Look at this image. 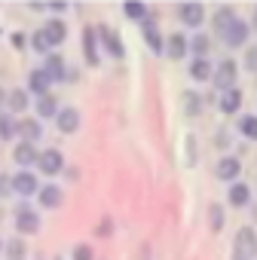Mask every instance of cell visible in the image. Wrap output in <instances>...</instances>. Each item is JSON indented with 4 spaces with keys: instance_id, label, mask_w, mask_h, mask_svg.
I'll list each match as a JSON object with an SVG mask.
<instances>
[{
    "instance_id": "obj_1",
    "label": "cell",
    "mask_w": 257,
    "mask_h": 260,
    "mask_svg": "<svg viewBox=\"0 0 257 260\" xmlns=\"http://www.w3.org/2000/svg\"><path fill=\"white\" fill-rule=\"evenodd\" d=\"M220 40H223L227 46H242V43L248 40V25H245L242 19H233L227 28H220Z\"/></svg>"
},
{
    "instance_id": "obj_2",
    "label": "cell",
    "mask_w": 257,
    "mask_h": 260,
    "mask_svg": "<svg viewBox=\"0 0 257 260\" xmlns=\"http://www.w3.org/2000/svg\"><path fill=\"white\" fill-rule=\"evenodd\" d=\"M236 61L233 58H227V61H220V68L214 71V83H217V89L220 92H227V89H233V83H236Z\"/></svg>"
},
{
    "instance_id": "obj_3",
    "label": "cell",
    "mask_w": 257,
    "mask_h": 260,
    "mask_svg": "<svg viewBox=\"0 0 257 260\" xmlns=\"http://www.w3.org/2000/svg\"><path fill=\"white\" fill-rule=\"evenodd\" d=\"M37 166H40V172H43V175H58V172H61V166H65V159H61V153H58V150H43V153L37 156Z\"/></svg>"
},
{
    "instance_id": "obj_4",
    "label": "cell",
    "mask_w": 257,
    "mask_h": 260,
    "mask_svg": "<svg viewBox=\"0 0 257 260\" xmlns=\"http://www.w3.org/2000/svg\"><path fill=\"white\" fill-rule=\"evenodd\" d=\"M16 226H19V233H37L40 230V217H37V211H31V208H19L16 211Z\"/></svg>"
},
{
    "instance_id": "obj_5",
    "label": "cell",
    "mask_w": 257,
    "mask_h": 260,
    "mask_svg": "<svg viewBox=\"0 0 257 260\" xmlns=\"http://www.w3.org/2000/svg\"><path fill=\"white\" fill-rule=\"evenodd\" d=\"M257 251V236H254V230L251 226H242L239 230V236H236V254L242 257H248V254H254Z\"/></svg>"
},
{
    "instance_id": "obj_6",
    "label": "cell",
    "mask_w": 257,
    "mask_h": 260,
    "mask_svg": "<svg viewBox=\"0 0 257 260\" xmlns=\"http://www.w3.org/2000/svg\"><path fill=\"white\" fill-rule=\"evenodd\" d=\"M13 193H19V196L37 193V178H34L31 172H19V175L13 178Z\"/></svg>"
},
{
    "instance_id": "obj_7",
    "label": "cell",
    "mask_w": 257,
    "mask_h": 260,
    "mask_svg": "<svg viewBox=\"0 0 257 260\" xmlns=\"http://www.w3.org/2000/svg\"><path fill=\"white\" fill-rule=\"evenodd\" d=\"M55 122H58V128H61L65 135H71V132H77V128H80V113L74 107H65V110H58Z\"/></svg>"
},
{
    "instance_id": "obj_8",
    "label": "cell",
    "mask_w": 257,
    "mask_h": 260,
    "mask_svg": "<svg viewBox=\"0 0 257 260\" xmlns=\"http://www.w3.org/2000/svg\"><path fill=\"white\" fill-rule=\"evenodd\" d=\"M217 104H220L223 113H236V110L242 107V92H239V89H227V92H220Z\"/></svg>"
},
{
    "instance_id": "obj_9",
    "label": "cell",
    "mask_w": 257,
    "mask_h": 260,
    "mask_svg": "<svg viewBox=\"0 0 257 260\" xmlns=\"http://www.w3.org/2000/svg\"><path fill=\"white\" fill-rule=\"evenodd\" d=\"M239 172H242V166H239L236 156H223L217 162V178L220 181H233V178H239Z\"/></svg>"
},
{
    "instance_id": "obj_10",
    "label": "cell",
    "mask_w": 257,
    "mask_h": 260,
    "mask_svg": "<svg viewBox=\"0 0 257 260\" xmlns=\"http://www.w3.org/2000/svg\"><path fill=\"white\" fill-rule=\"evenodd\" d=\"M181 19H184V25H190V28H196V25H202V16H205V10L199 7V4H184L181 10Z\"/></svg>"
},
{
    "instance_id": "obj_11",
    "label": "cell",
    "mask_w": 257,
    "mask_h": 260,
    "mask_svg": "<svg viewBox=\"0 0 257 260\" xmlns=\"http://www.w3.org/2000/svg\"><path fill=\"white\" fill-rule=\"evenodd\" d=\"M98 34H101V40H104V46H107V52L113 55V58H122V43H119V37L110 31V28H98Z\"/></svg>"
},
{
    "instance_id": "obj_12",
    "label": "cell",
    "mask_w": 257,
    "mask_h": 260,
    "mask_svg": "<svg viewBox=\"0 0 257 260\" xmlns=\"http://www.w3.org/2000/svg\"><path fill=\"white\" fill-rule=\"evenodd\" d=\"M43 74H46L49 80H68V71H65V61H61V55H49V58H46V68H43Z\"/></svg>"
},
{
    "instance_id": "obj_13",
    "label": "cell",
    "mask_w": 257,
    "mask_h": 260,
    "mask_svg": "<svg viewBox=\"0 0 257 260\" xmlns=\"http://www.w3.org/2000/svg\"><path fill=\"white\" fill-rule=\"evenodd\" d=\"M49 83H52V80H49L43 71H31V77H28V86H31V92H37L40 98H43V95H49Z\"/></svg>"
},
{
    "instance_id": "obj_14",
    "label": "cell",
    "mask_w": 257,
    "mask_h": 260,
    "mask_svg": "<svg viewBox=\"0 0 257 260\" xmlns=\"http://www.w3.org/2000/svg\"><path fill=\"white\" fill-rule=\"evenodd\" d=\"M16 132H19V135H22L28 144H34V141L40 138V122H37V119H22Z\"/></svg>"
},
{
    "instance_id": "obj_15",
    "label": "cell",
    "mask_w": 257,
    "mask_h": 260,
    "mask_svg": "<svg viewBox=\"0 0 257 260\" xmlns=\"http://www.w3.org/2000/svg\"><path fill=\"white\" fill-rule=\"evenodd\" d=\"M13 156H16V162H19V166H31V162H37V156H40V153L34 150V144L22 141V144L16 147V153H13Z\"/></svg>"
},
{
    "instance_id": "obj_16",
    "label": "cell",
    "mask_w": 257,
    "mask_h": 260,
    "mask_svg": "<svg viewBox=\"0 0 257 260\" xmlns=\"http://www.w3.org/2000/svg\"><path fill=\"white\" fill-rule=\"evenodd\" d=\"M43 34H46L49 46H58V43L65 40V34H68V31H65V22H58V19H55V22H49V25L43 28Z\"/></svg>"
},
{
    "instance_id": "obj_17",
    "label": "cell",
    "mask_w": 257,
    "mask_h": 260,
    "mask_svg": "<svg viewBox=\"0 0 257 260\" xmlns=\"http://www.w3.org/2000/svg\"><path fill=\"white\" fill-rule=\"evenodd\" d=\"M40 205L43 208H58L61 205V190L58 187H43L40 190Z\"/></svg>"
},
{
    "instance_id": "obj_18",
    "label": "cell",
    "mask_w": 257,
    "mask_h": 260,
    "mask_svg": "<svg viewBox=\"0 0 257 260\" xmlns=\"http://www.w3.org/2000/svg\"><path fill=\"white\" fill-rule=\"evenodd\" d=\"M248 199H251V190H248V184H233V187H230V202H233L236 208L248 205Z\"/></svg>"
},
{
    "instance_id": "obj_19",
    "label": "cell",
    "mask_w": 257,
    "mask_h": 260,
    "mask_svg": "<svg viewBox=\"0 0 257 260\" xmlns=\"http://www.w3.org/2000/svg\"><path fill=\"white\" fill-rule=\"evenodd\" d=\"M144 40H147V46L153 52H163V37H159V31H156L153 22H144Z\"/></svg>"
},
{
    "instance_id": "obj_20",
    "label": "cell",
    "mask_w": 257,
    "mask_h": 260,
    "mask_svg": "<svg viewBox=\"0 0 257 260\" xmlns=\"http://www.w3.org/2000/svg\"><path fill=\"white\" fill-rule=\"evenodd\" d=\"M166 52H169L172 58H184V55H187V40H184L181 34H172V37H169V49H166Z\"/></svg>"
},
{
    "instance_id": "obj_21",
    "label": "cell",
    "mask_w": 257,
    "mask_h": 260,
    "mask_svg": "<svg viewBox=\"0 0 257 260\" xmlns=\"http://www.w3.org/2000/svg\"><path fill=\"white\" fill-rule=\"evenodd\" d=\"M7 104H10V110H13V113H22V110L28 107V95H25V89L10 92V95H7Z\"/></svg>"
},
{
    "instance_id": "obj_22",
    "label": "cell",
    "mask_w": 257,
    "mask_h": 260,
    "mask_svg": "<svg viewBox=\"0 0 257 260\" xmlns=\"http://www.w3.org/2000/svg\"><path fill=\"white\" fill-rule=\"evenodd\" d=\"M190 77H193V80H208V77H211V64H208L205 58H196V61L190 64Z\"/></svg>"
},
{
    "instance_id": "obj_23",
    "label": "cell",
    "mask_w": 257,
    "mask_h": 260,
    "mask_svg": "<svg viewBox=\"0 0 257 260\" xmlns=\"http://www.w3.org/2000/svg\"><path fill=\"white\" fill-rule=\"evenodd\" d=\"M37 113H40V116H58V104H55V98H52V95H43V98L37 101Z\"/></svg>"
},
{
    "instance_id": "obj_24",
    "label": "cell",
    "mask_w": 257,
    "mask_h": 260,
    "mask_svg": "<svg viewBox=\"0 0 257 260\" xmlns=\"http://www.w3.org/2000/svg\"><path fill=\"white\" fill-rule=\"evenodd\" d=\"M239 132L251 141H257V116H242L239 119Z\"/></svg>"
},
{
    "instance_id": "obj_25",
    "label": "cell",
    "mask_w": 257,
    "mask_h": 260,
    "mask_svg": "<svg viewBox=\"0 0 257 260\" xmlns=\"http://www.w3.org/2000/svg\"><path fill=\"white\" fill-rule=\"evenodd\" d=\"M83 40H86V61H89V64H98V55H95V34H92V28H86Z\"/></svg>"
},
{
    "instance_id": "obj_26",
    "label": "cell",
    "mask_w": 257,
    "mask_h": 260,
    "mask_svg": "<svg viewBox=\"0 0 257 260\" xmlns=\"http://www.w3.org/2000/svg\"><path fill=\"white\" fill-rule=\"evenodd\" d=\"M16 128H19V125H16V122H13L10 116H0V138H4V141L16 135Z\"/></svg>"
},
{
    "instance_id": "obj_27",
    "label": "cell",
    "mask_w": 257,
    "mask_h": 260,
    "mask_svg": "<svg viewBox=\"0 0 257 260\" xmlns=\"http://www.w3.org/2000/svg\"><path fill=\"white\" fill-rule=\"evenodd\" d=\"M233 19H236V16H233V10H230V7L217 10V13H214V25H217V31H220V28H227V25H230Z\"/></svg>"
},
{
    "instance_id": "obj_28",
    "label": "cell",
    "mask_w": 257,
    "mask_h": 260,
    "mask_svg": "<svg viewBox=\"0 0 257 260\" xmlns=\"http://www.w3.org/2000/svg\"><path fill=\"white\" fill-rule=\"evenodd\" d=\"M208 46H211V43H208V37H205V34H196V37H193V43H190V49H193L199 58L208 52Z\"/></svg>"
},
{
    "instance_id": "obj_29",
    "label": "cell",
    "mask_w": 257,
    "mask_h": 260,
    "mask_svg": "<svg viewBox=\"0 0 257 260\" xmlns=\"http://www.w3.org/2000/svg\"><path fill=\"white\" fill-rule=\"evenodd\" d=\"M34 49H37V52H49V40H46V34H43V31H37V34H34Z\"/></svg>"
},
{
    "instance_id": "obj_30",
    "label": "cell",
    "mask_w": 257,
    "mask_h": 260,
    "mask_svg": "<svg viewBox=\"0 0 257 260\" xmlns=\"http://www.w3.org/2000/svg\"><path fill=\"white\" fill-rule=\"evenodd\" d=\"M25 257V245L22 242H10V260H22Z\"/></svg>"
},
{
    "instance_id": "obj_31",
    "label": "cell",
    "mask_w": 257,
    "mask_h": 260,
    "mask_svg": "<svg viewBox=\"0 0 257 260\" xmlns=\"http://www.w3.org/2000/svg\"><path fill=\"white\" fill-rule=\"evenodd\" d=\"M74 260H92V248L89 245H77L74 248Z\"/></svg>"
},
{
    "instance_id": "obj_32",
    "label": "cell",
    "mask_w": 257,
    "mask_h": 260,
    "mask_svg": "<svg viewBox=\"0 0 257 260\" xmlns=\"http://www.w3.org/2000/svg\"><path fill=\"white\" fill-rule=\"evenodd\" d=\"M184 98H187V113H199V107H202L199 95H184Z\"/></svg>"
},
{
    "instance_id": "obj_33",
    "label": "cell",
    "mask_w": 257,
    "mask_h": 260,
    "mask_svg": "<svg viewBox=\"0 0 257 260\" xmlns=\"http://www.w3.org/2000/svg\"><path fill=\"white\" fill-rule=\"evenodd\" d=\"M211 226H214V230L223 226V211H220L217 205H211Z\"/></svg>"
},
{
    "instance_id": "obj_34",
    "label": "cell",
    "mask_w": 257,
    "mask_h": 260,
    "mask_svg": "<svg viewBox=\"0 0 257 260\" xmlns=\"http://www.w3.org/2000/svg\"><path fill=\"white\" fill-rule=\"evenodd\" d=\"M125 16L141 19V16H144V7H141V4H125Z\"/></svg>"
},
{
    "instance_id": "obj_35",
    "label": "cell",
    "mask_w": 257,
    "mask_h": 260,
    "mask_svg": "<svg viewBox=\"0 0 257 260\" xmlns=\"http://www.w3.org/2000/svg\"><path fill=\"white\" fill-rule=\"evenodd\" d=\"M10 193H13V181L0 175V199H4V196H10Z\"/></svg>"
},
{
    "instance_id": "obj_36",
    "label": "cell",
    "mask_w": 257,
    "mask_h": 260,
    "mask_svg": "<svg viewBox=\"0 0 257 260\" xmlns=\"http://www.w3.org/2000/svg\"><path fill=\"white\" fill-rule=\"evenodd\" d=\"M4 101H7V92H4V89H0V104H4Z\"/></svg>"
},
{
    "instance_id": "obj_37",
    "label": "cell",
    "mask_w": 257,
    "mask_h": 260,
    "mask_svg": "<svg viewBox=\"0 0 257 260\" xmlns=\"http://www.w3.org/2000/svg\"><path fill=\"white\" fill-rule=\"evenodd\" d=\"M254 25H257V13H254Z\"/></svg>"
}]
</instances>
